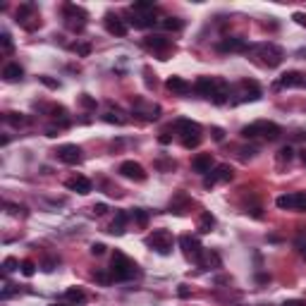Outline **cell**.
Here are the masks:
<instances>
[{"mask_svg": "<svg viewBox=\"0 0 306 306\" xmlns=\"http://www.w3.org/2000/svg\"><path fill=\"white\" fill-rule=\"evenodd\" d=\"M194 89H196L199 96H204V98H208L213 103H227L230 96H232L230 84L225 79H220V77H199Z\"/></svg>", "mask_w": 306, "mask_h": 306, "instance_id": "obj_1", "label": "cell"}, {"mask_svg": "<svg viewBox=\"0 0 306 306\" xmlns=\"http://www.w3.org/2000/svg\"><path fill=\"white\" fill-rule=\"evenodd\" d=\"M110 275L117 282H124V280H132L134 275H139V268L129 256H124L122 251H115L113 261H110Z\"/></svg>", "mask_w": 306, "mask_h": 306, "instance_id": "obj_2", "label": "cell"}, {"mask_svg": "<svg viewBox=\"0 0 306 306\" xmlns=\"http://www.w3.org/2000/svg\"><path fill=\"white\" fill-rule=\"evenodd\" d=\"M280 134H282V129L275 122H268V120H258V122L242 127V137L244 139H277Z\"/></svg>", "mask_w": 306, "mask_h": 306, "instance_id": "obj_3", "label": "cell"}, {"mask_svg": "<svg viewBox=\"0 0 306 306\" xmlns=\"http://www.w3.org/2000/svg\"><path fill=\"white\" fill-rule=\"evenodd\" d=\"M177 134L182 139L184 148H196V146L201 144V139H204L201 127H199L196 122H191V120H180V122H177Z\"/></svg>", "mask_w": 306, "mask_h": 306, "instance_id": "obj_4", "label": "cell"}, {"mask_svg": "<svg viewBox=\"0 0 306 306\" xmlns=\"http://www.w3.org/2000/svg\"><path fill=\"white\" fill-rule=\"evenodd\" d=\"M172 244H175V237L170 230H153L148 237H146V247H151L153 251L158 254H170L172 251Z\"/></svg>", "mask_w": 306, "mask_h": 306, "instance_id": "obj_5", "label": "cell"}, {"mask_svg": "<svg viewBox=\"0 0 306 306\" xmlns=\"http://www.w3.org/2000/svg\"><path fill=\"white\" fill-rule=\"evenodd\" d=\"M17 24L27 31H36L38 27H41V17H38L36 8H34L31 3L19 5V10H17Z\"/></svg>", "mask_w": 306, "mask_h": 306, "instance_id": "obj_6", "label": "cell"}, {"mask_svg": "<svg viewBox=\"0 0 306 306\" xmlns=\"http://www.w3.org/2000/svg\"><path fill=\"white\" fill-rule=\"evenodd\" d=\"M62 17H65V22L67 27L72 31H84V27H86V10H81L77 8V5H72V3H67L65 8H62Z\"/></svg>", "mask_w": 306, "mask_h": 306, "instance_id": "obj_7", "label": "cell"}, {"mask_svg": "<svg viewBox=\"0 0 306 306\" xmlns=\"http://www.w3.org/2000/svg\"><path fill=\"white\" fill-rule=\"evenodd\" d=\"M277 208L282 211H306V194L304 191H292V194H282L275 199Z\"/></svg>", "mask_w": 306, "mask_h": 306, "instance_id": "obj_8", "label": "cell"}, {"mask_svg": "<svg viewBox=\"0 0 306 306\" xmlns=\"http://www.w3.org/2000/svg\"><path fill=\"white\" fill-rule=\"evenodd\" d=\"M232 94L237 96V101H239V103H244V101H258V98H261V86H258L254 79H242L239 84L234 86Z\"/></svg>", "mask_w": 306, "mask_h": 306, "instance_id": "obj_9", "label": "cell"}, {"mask_svg": "<svg viewBox=\"0 0 306 306\" xmlns=\"http://www.w3.org/2000/svg\"><path fill=\"white\" fill-rule=\"evenodd\" d=\"M180 247H182L184 256H187L189 261H194V263H201V258H204V251H206V249L201 247V242H199L196 237H189V234H182V237H180Z\"/></svg>", "mask_w": 306, "mask_h": 306, "instance_id": "obj_10", "label": "cell"}, {"mask_svg": "<svg viewBox=\"0 0 306 306\" xmlns=\"http://www.w3.org/2000/svg\"><path fill=\"white\" fill-rule=\"evenodd\" d=\"M232 177H234V170L230 168L227 163H220V165H215V168L206 175L204 187L206 189H211L213 184H218V182H232Z\"/></svg>", "mask_w": 306, "mask_h": 306, "instance_id": "obj_11", "label": "cell"}, {"mask_svg": "<svg viewBox=\"0 0 306 306\" xmlns=\"http://www.w3.org/2000/svg\"><path fill=\"white\" fill-rule=\"evenodd\" d=\"M258 58L263 60V65L277 67L285 58V51L275 43H263V46H258Z\"/></svg>", "mask_w": 306, "mask_h": 306, "instance_id": "obj_12", "label": "cell"}, {"mask_svg": "<svg viewBox=\"0 0 306 306\" xmlns=\"http://www.w3.org/2000/svg\"><path fill=\"white\" fill-rule=\"evenodd\" d=\"M55 156H58V161L67 163V165H77L81 163V148L77 144H62L55 148Z\"/></svg>", "mask_w": 306, "mask_h": 306, "instance_id": "obj_13", "label": "cell"}, {"mask_svg": "<svg viewBox=\"0 0 306 306\" xmlns=\"http://www.w3.org/2000/svg\"><path fill=\"white\" fill-rule=\"evenodd\" d=\"M103 24H105L108 34H113V36H127V31H129L127 22L120 15H115V12H108V15L103 17Z\"/></svg>", "mask_w": 306, "mask_h": 306, "instance_id": "obj_14", "label": "cell"}, {"mask_svg": "<svg viewBox=\"0 0 306 306\" xmlns=\"http://www.w3.org/2000/svg\"><path fill=\"white\" fill-rule=\"evenodd\" d=\"M144 46L148 48V51L158 53V55H168L170 51H172V41L165 36H161V34H153V36H146L144 38Z\"/></svg>", "mask_w": 306, "mask_h": 306, "instance_id": "obj_15", "label": "cell"}, {"mask_svg": "<svg viewBox=\"0 0 306 306\" xmlns=\"http://www.w3.org/2000/svg\"><path fill=\"white\" fill-rule=\"evenodd\" d=\"M120 175L127 177V180H134V182H144L146 170L141 168L137 161H124L122 165H120Z\"/></svg>", "mask_w": 306, "mask_h": 306, "instance_id": "obj_16", "label": "cell"}, {"mask_svg": "<svg viewBox=\"0 0 306 306\" xmlns=\"http://www.w3.org/2000/svg\"><path fill=\"white\" fill-rule=\"evenodd\" d=\"M65 187L70 191H77V194H89V191L94 189V184H91V180L89 177H84V175H74V177H70L65 182Z\"/></svg>", "mask_w": 306, "mask_h": 306, "instance_id": "obj_17", "label": "cell"}, {"mask_svg": "<svg viewBox=\"0 0 306 306\" xmlns=\"http://www.w3.org/2000/svg\"><path fill=\"white\" fill-rule=\"evenodd\" d=\"M191 168H194V172H199V175H208V172L215 168V165H213V156L211 153H199V156H194Z\"/></svg>", "mask_w": 306, "mask_h": 306, "instance_id": "obj_18", "label": "cell"}, {"mask_svg": "<svg viewBox=\"0 0 306 306\" xmlns=\"http://www.w3.org/2000/svg\"><path fill=\"white\" fill-rule=\"evenodd\" d=\"M251 46L244 41V38H223L218 43V51L223 53H242V51H249Z\"/></svg>", "mask_w": 306, "mask_h": 306, "instance_id": "obj_19", "label": "cell"}, {"mask_svg": "<svg viewBox=\"0 0 306 306\" xmlns=\"http://www.w3.org/2000/svg\"><path fill=\"white\" fill-rule=\"evenodd\" d=\"M165 86H168L172 94H177V96H187L191 91V84L184 79V77H168Z\"/></svg>", "mask_w": 306, "mask_h": 306, "instance_id": "obj_20", "label": "cell"}, {"mask_svg": "<svg viewBox=\"0 0 306 306\" xmlns=\"http://www.w3.org/2000/svg\"><path fill=\"white\" fill-rule=\"evenodd\" d=\"M129 24L132 27H137V29H148V27L156 24V17H153V12H134Z\"/></svg>", "mask_w": 306, "mask_h": 306, "instance_id": "obj_21", "label": "cell"}, {"mask_svg": "<svg viewBox=\"0 0 306 306\" xmlns=\"http://www.w3.org/2000/svg\"><path fill=\"white\" fill-rule=\"evenodd\" d=\"M304 84V77L301 72H285L280 79H277V89H290V86H301Z\"/></svg>", "mask_w": 306, "mask_h": 306, "instance_id": "obj_22", "label": "cell"}, {"mask_svg": "<svg viewBox=\"0 0 306 306\" xmlns=\"http://www.w3.org/2000/svg\"><path fill=\"white\" fill-rule=\"evenodd\" d=\"M3 77H5V81H19L24 77V70L17 62H10V65H5V70H3Z\"/></svg>", "mask_w": 306, "mask_h": 306, "instance_id": "obj_23", "label": "cell"}, {"mask_svg": "<svg viewBox=\"0 0 306 306\" xmlns=\"http://www.w3.org/2000/svg\"><path fill=\"white\" fill-rule=\"evenodd\" d=\"M215 227V215H213L211 211H206V213H201V218H199V232H204V234H208Z\"/></svg>", "mask_w": 306, "mask_h": 306, "instance_id": "obj_24", "label": "cell"}, {"mask_svg": "<svg viewBox=\"0 0 306 306\" xmlns=\"http://www.w3.org/2000/svg\"><path fill=\"white\" fill-rule=\"evenodd\" d=\"M65 299H67V301H72L74 306L84 304V301H86V292L81 290V287H70V290L65 292Z\"/></svg>", "mask_w": 306, "mask_h": 306, "instance_id": "obj_25", "label": "cell"}, {"mask_svg": "<svg viewBox=\"0 0 306 306\" xmlns=\"http://www.w3.org/2000/svg\"><path fill=\"white\" fill-rule=\"evenodd\" d=\"M201 268L211 270V268H220V256L215 254V251H204V258H201V263H199Z\"/></svg>", "mask_w": 306, "mask_h": 306, "instance_id": "obj_26", "label": "cell"}, {"mask_svg": "<svg viewBox=\"0 0 306 306\" xmlns=\"http://www.w3.org/2000/svg\"><path fill=\"white\" fill-rule=\"evenodd\" d=\"M127 220H129V215L124 211H120L115 215V220H113V225H110V232L113 234H122L124 232V225H127Z\"/></svg>", "mask_w": 306, "mask_h": 306, "instance_id": "obj_27", "label": "cell"}, {"mask_svg": "<svg viewBox=\"0 0 306 306\" xmlns=\"http://www.w3.org/2000/svg\"><path fill=\"white\" fill-rule=\"evenodd\" d=\"M161 24H163V29H168V31H180L184 27V22L177 19V17H165Z\"/></svg>", "mask_w": 306, "mask_h": 306, "instance_id": "obj_28", "label": "cell"}, {"mask_svg": "<svg viewBox=\"0 0 306 306\" xmlns=\"http://www.w3.org/2000/svg\"><path fill=\"white\" fill-rule=\"evenodd\" d=\"M153 10H156V3L151 0H139L132 5V12H153Z\"/></svg>", "mask_w": 306, "mask_h": 306, "instance_id": "obj_29", "label": "cell"}, {"mask_svg": "<svg viewBox=\"0 0 306 306\" xmlns=\"http://www.w3.org/2000/svg\"><path fill=\"white\" fill-rule=\"evenodd\" d=\"M129 218L134 220V223H137V225H141V227H144L146 223H148V213H146L144 208H134V211L129 213Z\"/></svg>", "mask_w": 306, "mask_h": 306, "instance_id": "obj_30", "label": "cell"}, {"mask_svg": "<svg viewBox=\"0 0 306 306\" xmlns=\"http://www.w3.org/2000/svg\"><path fill=\"white\" fill-rule=\"evenodd\" d=\"M294 158V151H292V146H282L280 151H277V163L285 165V163H290Z\"/></svg>", "mask_w": 306, "mask_h": 306, "instance_id": "obj_31", "label": "cell"}, {"mask_svg": "<svg viewBox=\"0 0 306 306\" xmlns=\"http://www.w3.org/2000/svg\"><path fill=\"white\" fill-rule=\"evenodd\" d=\"M5 120H8L10 124H15V127H22V124L29 122V120H27L24 115H19V113H8V115H5Z\"/></svg>", "mask_w": 306, "mask_h": 306, "instance_id": "obj_32", "label": "cell"}, {"mask_svg": "<svg viewBox=\"0 0 306 306\" xmlns=\"http://www.w3.org/2000/svg\"><path fill=\"white\" fill-rule=\"evenodd\" d=\"M19 270H22V275L31 277V275H34V273H36V263H34V261H29V258H27V261H22V266H19Z\"/></svg>", "mask_w": 306, "mask_h": 306, "instance_id": "obj_33", "label": "cell"}, {"mask_svg": "<svg viewBox=\"0 0 306 306\" xmlns=\"http://www.w3.org/2000/svg\"><path fill=\"white\" fill-rule=\"evenodd\" d=\"M19 266H22V263L17 261V258H12V256L3 261V270H5V273H12V270H17V268H19Z\"/></svg>", "mask_w": 306, "mask_h": 306, "instance_id": "obj_34", "label": "cell"}, {"mask_svg": "<svg viewBox=\"0 0 306 306\" xmlns=\"http://www.w3.org/2000/svg\"><path fill=\"white\" fill-rule=\"evenodd\" d=\"M0 46H3V53H12V38H10V34L0 36Z\"/></svg>", "mask_w": 306, "mask_h": 306, "instance_id": "obj_35", "label": "cell"}, {"mask_svg": "<svg viewBox=\"0 0 306 306\" xmlns=\"http://www.w3.org/2000/svg\"><path fill=\"white\" fill-rule=\"evenodd\" d=\"M96 280H98V282L101 285H108V282H113V275H108V273H105V270H98V273H96Z\"/></svg>", "mask_w": 306, "mask_h": 306, "instance_id": "obj_36", "label": "cell"}, {"mask_svg": "<svg viewBox=\"0 0 306 306\" xmlns=\"http://www.w3.org/2000/svg\"><path fill=\"white\" fill-rule=\"evenodd\" d=\"M72 48L77 51V55H89V53H91V46L89 43H74Z\"/></svg>", "mask_w": 306, "mask_h": 306, "instance_id": "obj_37", "label": "cell"}, {"mask_svg": "<svg viewBox=\"0 0 306 306\" xmlns=\"http://www.w3.org/2000/svg\"><path fill=\"white\" fill-rule=\"evenodd\" d=\"M91 254H94V256L105 254V244H101V242H96V244H91Z\"/></svg>", "mask_w": 306, "mask_h": 306, "instance_id": "obj_38", "label": "cell"}, {"mask_svg": "<svg viewBox=\"0 0 306 306\" xmlns=\"http://www.w3.org/2000/svg\"><path fill=\"white\" fill-rule=\"evenodd\" d=\"M79 103H81V105H84V108H96V101H94V98H89L86 94H81Z\"/></svg>", "mask_w": 306, "mask_h": 306, "instance_id": "obj_39", "label": "cell"}, {"mask_svg": "<svg viewBox=\"0 0 306 306\" xmlns=\"http://www.w3.org/2000/svg\"><path fill=\"white\" fill-rule=\"evenodd\" d=\"M15 285H5V290H3V299H8V297H12L15 294Z\"/></svg>", "mask_w": 306, "mask_h": 306, "instance_id": "obj_40", "label": "cell"}, {"mask_svg": "<svg viewBox=\"0 0 306 306\" xmlns=\"http://www.w3.org/2000/svg\"><path fill=\"white\" fill-rule=\"evenodd\" d=\"M282 306H306V301H301V299H287Z\"/></svg>", "mask_w": 306, "mask_h": 306, "instance_id": "obj_41", "label": "cell"}, {"mask_svg": "<svg viewBox=\"0 0 306 306\" xmlns=\"http://www.w3.org/2000/svg\"><path fill=\"white\" fill-rule=\"evenodd\" d=\"M223 137H225V132L220 129V127H213V139H215V141H223Z\"/></svg>", "mask_w": 306, "mask_h": 306, "instance_id": "obj_42", "label": "cell"}, {"mask_svg": "<svg viewBox=\"0 0 306 306\" xmlns=\"http://www.w3.org/2000/svg\"><path fill=\"white\" fill-rule=\"evenodd\" d=\"M105 211H108V206H105V204H96V206H94V213H96V215H103Z\"/></svg>", "mask_w": 306, "mask_h": 306, "instance_id": "obj_43", "label": "cell"}, {"mask_svg": "<svg viewBox=\"0 0 306 306\" xmlns=\"http://www.w3.org/2000/svg\"><path fill=\"white\" fill-rule=\"evenodd\" d=\"M294 22L301 24V27H306V15H301V12H294Z\"/></svg>", "mask_w": 306, "mask_h": 306, "instance_id": "obj_44", "label": "cell"}, {"mask_svg": "<svg viewBox=\"0 0 306 306\" xmlns=\"http://www.w3.org/2000/svg\"><path fill=\"white\" fill-rule=\"evenodd\" d=\"M158 141H161V144H170V141H172V137H170L168 132H163L161 137H158Z\"/></svg>", "mask_w": 306, "mask_h": 306, "instance_id": "obj_45", "label": "cell"}, {"mask_svg": "<svg viewBox=\"0 0 306 306\" xmlns=\"http://www.w3.org/2000/svg\"><path fill=\"white\" fill-rule=\"evenodd\" d=\"M41 81H43L46 86H51V89H58V81H53V79H48V77H41Z\"/></svg>", "mask_w": 306, "mask_h": 306, "instance_id": "obj_46", "label": "cell"}, {"mask_svg": "<svg viewBox=\"0 0 306 306\" xmlns=\"http://www.w3.org/2000/svg\"><path fill=\"white\" fill-rule=\"evenodd\" d=\"M180 297H189V287H187V285H180Z\"/></svg>", "mask_w": 306, "mask_h": 306, "instance_id": "obj_47", "label": "cell"}, {"mask_svg": "<svg viewBox=\"0 0 306 306\" xmlns=\"http://www.w3.org/2000/svg\"><path fill=\"white\" fill-rule=\"evenodd\" d=\"M8 208H10V213H19V211H24L22 206H15V204H8Z\"/></svg>", "mask_w": 306, "mask_h": 306, "instance_id": "obj_48", "label": "cell"}, {"mask_svg": "<svg viewBox=\"0 0 306 306\" xmlns=\"http://www.w3.org/2000/svg\"><path fill=\"white\" fill-rule=\"evenodd\" d=\"M301 163H304V165H306V148H304V151H301Z\"/></svg>", "mask_w": 306, "mask_h": 306, "instance_id": "obj_49", "label": "cell"}, {"mask_svg": "<svg viewBox=\"0 0 306 306\" xmlns=\"http://www.w3.org/2000/svg\"><path fill=\"white\" fill-rule=\"evenodd\" d=\"M51 306H65V304H51Z\"/></svg>", "mask_w": 306, "mask_h": 306, "instance_id": "obj_50", "label": "cell"}]
</instances>
